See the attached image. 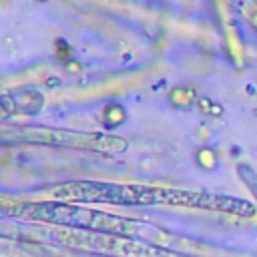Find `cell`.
Wrapping results in <instances>:
<instances>
[{"label": "cell", "instance_id": "1", "mask_svg": "<svg viewBox=\"0 0 257 257\" xmlns=\"http://www.w3.org/2000/svg\"><path fill=\"white\" fill-rule=\"evenodd\" d=\"M22 213L38 221H50L58 225H70V227H88V229L106 231V233H133L137 229V223L124 217L102 213L96 209L60 205V203H36L26 207Z\"/></svg>", "mask_w": 257, "mask_h": 257}, {"label": "cell", "instance_id": "2", "mask_svg": "<svg viewBox=\"0 0 257 257\" xmlns=\"http://www.w3.org/2000/svg\"><path fill=\"white\" fill-rule=\"evenodd\" d=\"M0 139L22 141L32 145H52V147H70V149H88L100 153H120L126 149L124 141L118 137L102 133H84L68 128H42V126H22L8 133H0Z\"/></svg>", "mask_w": 257, "mask_h": 257}]
</instances>
